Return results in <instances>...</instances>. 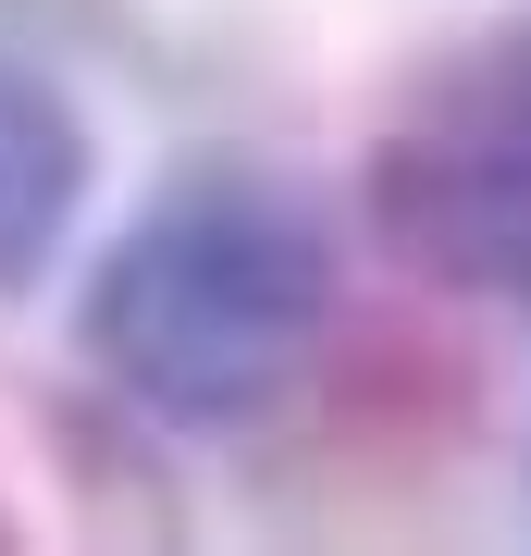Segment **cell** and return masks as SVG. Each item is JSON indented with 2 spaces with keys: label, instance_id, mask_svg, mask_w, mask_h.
I'll return each mask as SVG.
<instances>
[{
  "label": "cell",
  "instance_id": "1",
  "mask_svg": "<svg viewBox=\"0 0 531 556\" xmlns=\"http://www.w3.org/2000/svg\"><path fill=\"white\" fill-rule=\"evenodd\" d=\"M334 321V248L285 186L198 174L161 211L124 223V248L87 285V358L161 420L236 433L309 371Z\"/></svg>",
  "mask_w": 531,
  "mask_h": 556
},
{
  "label": "cell",
  "instance_id": "2",
  "mask_svg": "<svg viewBox=\"0 0 531 556\" xmlns=\"http://www.w3.org/2000/svg\"><path fill=\"white\" fill-rule=\"evenodd\" d=\"M371 223L408 273L531 309V13L482 25L408 87L371 149Z\"/></svg>",
  "mask_w": 531,
  "mask_h": 556
},
{
  "label": "cell",
  "instance_id": "3",
  "mask_svg": "<svg viewBox=\"0 0 531 556\" xmlns=\"http://www.w3.org/2000/svg\"><path fill=\"white\" fill-rule=\"evenodd\" d=\"M87 199V124L62 112L38 62L0 50V285H25L62 248V223Z\"/></svg>",
  "mask_w": 531,
  "mask_h": 556
}]
</instances>
